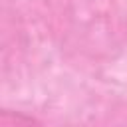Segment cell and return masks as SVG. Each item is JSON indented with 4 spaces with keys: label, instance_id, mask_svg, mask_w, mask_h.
<instances>
[{
    "label": "cell",
    "instance_id": "1",
    "mask_svg": "<svg viewBox=\"0 0 127 127\" xmlns=\"http://www.w3.org/2000/svg\"><path fill=\"white\" fill-rule=\"evenodd\" d=\"M0 127H40V123L24 113L4 109L0 115Z\"/></svg>",
    "mask_w": 127,
    "mask_h": 127
}]
</instances>
